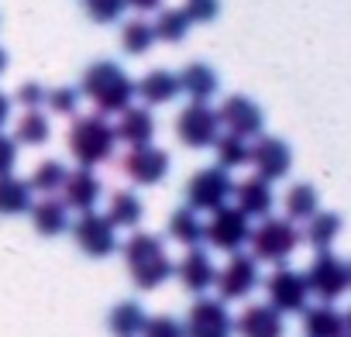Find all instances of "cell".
I'll return each instance as SVG.
<instances>
[{
  "label": "cell",
  "mask_w": 351,
  "mask_h": 337,
  "mask_svg": "<svg viewBox=\"0 0 351 337\" xmlns=\"http://www.w3.org/2000/svg\"><path fill=\"white\" fill-rule=\"evenodd\" d=\"M66 145H69V155L83 168H93V165H104L107 158H114L117 134H114V124L104 114H83L69 124Z\"/></svg>",
  "instance_id": "3"
},
{
  "label": "cell",
  "mask_w": 351,
  "mask_h": 337,
  "mask_svg": "<svg viewBox=\"0 0 351 337\" xmlns=\"http://www.w3.org/2000/svg\"><path fill=\"white\" fill-rule=\"evenodd\" d=\"M176 79H180V93H186L193 103H207L217 93V86H221L217 73L207 62H190Z\"/></svg>",
  "instance_id": "23"
},
{
  "label": "cell",
  "mask_w": 351,
  "mask_h": 337,
  "mask_svg": "<svg viewBox=\"0 0 351 337\" xmlns=\"http://www.w3.org/2000/svg\"><path fill=\"white\" fill-rule=\"evenodd\" d=\"M52 134V124L42 110H25L21 121L14 124V145H28V148H38L45 145Z\"/></svg>",
  "instance_id": "32"
},
{
  "label": "cell",
  "mask_w": 351,
  "mask_h": 337,
  "mask_svg": "<svg viewBox=\"0 0 351 337\" xmlns=\"http://www.w3.org/2000/svg\"><path fill=\"white\" fill-rule=\"evenodd\" d=\"M73 241L80 245L83 255L90 258H107L117 251V227L107 221V214H97V210H86L76 217L73 224Z\"/></svg>",
  "instance_id": "9"
},
{
  "label": "cell",
  "mask_w": 351,
  "mask_h": 337,
  "mask_svg": "<svg viewBox=\"0 0 351 337\" xmlns=\"http://www.w3.org/2000/svg\"><path fill=\"white\" fill-rule=\"evenodd\" d=\"M4 69H8V52L0 49V76H4Z\"/></svg>",
  "instance_id": "44"
},
{
  "label": "cell",
  "mask_w": 351,
  "mask_h": 337,
  "mask_svg": "<svg viewBox=\"0 0 351 337\" xmlns=\"http://www.w3.org/2000/svg\"><path fill=\"white\" fill-rule=\"evenodd\" d=\"M124 4H131L134 11H158L162 0H124Z\"/></svg>",
  "instance_id": "42"
},
{
  "label": "cell",
  "mask_w": 351,
  "mask_h": 337,
  "mask_svg": "<svg viewBox=\"0 0 351 337\" xmlns=\"http://www.w3.org/2000/svg\"><path fill=\"white\" fill-rule=\"evenodd\" d=\"M141 217H145V207H141V200L131 193V190H117L114 197H110V203H107V221L114 224V227H138L141 224Z\"/></svg>",
  "instance_id": "30"
},
{
  "label": "cell",
  "mask_w": 351,
  "mask_h": 337,
  "mask_svg": "<svg viewBox=\"0 0 351 337\" xmlns=\"http://www.w3.org/2000/svg\"><path fill=\"white\" fill-rule=\"evenodd\" d=\"M234 330L241 337H282L286 334V320L279 310H272L269 303H252L241 310V316L234 320Z\"/></svg>",
  "instance_id": "17"
},
{
  "label": "cell",
  "mask_w": 351,
  "mask_h": 337,
  "mask_svg": "<svg viewBox=\"0 0 351 337\" xmlns=\"http://www.w3.org/2000/svg\"><path fill=\"white\" fill-rule=\"evenodd\" d=\"M169 238L180 241L183 248H200V241H204V221H200V214L190 210V207L172 210V217H169Z\"/></svg>",
  "instance_id": "27"
},
{
  "label": "cell",
  "mask_w": 351,
  "mask_h": 337,
  "mask_svg": "<svg viewBox=\"0 0 351 337\" xmlns=\"http://www.w3.org/2000/svg\"><path fill=\"white\" fill-rule=\"evenodd\" d=\"M341 227H344V221H341V214H334V210H317L310 221H306V231H303V241L306 245H313L317 251H327L334 241H337V234H341Z\"/></svg>",
  "instance_id": "26"
},
{
  "label": "cell",
  "mask_w": 351,
  "mask_h": 337,
  "mask_svg": "<svg viewBox=\"0 0 351 337\" xmlns=\"http://www.w3.org/2000/svg\"><path fill=\"white\" fill-rule=\"evenodd\" d=\"M183 14L190 18V25H210L221 14V0H186Z\"/></svg>",
  "instance_id": "38"
},
{
  "label": "cell",
  "mask_w": 351,
  "mask_h": 337,
  "mask_svg": "<svg viewBox=\"0 0 351 337\" xmlns=\"http://www.w3.org/2000/svg\"><path fill=\"white\" fill-rule=\"evenodd\" d=\"M258 262L252 258V255H245V251H234L231 255V262L217 272V279H214V286H217V292H221V299L228 303V299H245V296H252L255 289H258Z\"/></svg>",
  "instance_id": "14"
},
{
  "label": "cell",
  "mask_w": 351,
  "mask_h": 337,
  "mask_svg": "<svg viewBox=\"0 0 351 337\" xmlns=\"http://www.w3.org/2000/svg\"><path fill=\"white\" fill-rule=\"evenodd\" d=\"M14 100H18L25 110H38V107L45 103V86H42V83H21L18 93H14Z\"/></svg>",
  "instance_id": "40"
},
{
  "label": "cell",
  "mask_w": 351,
  "mask_h": 337,
  "mask_svg": "<svg viewBox=\"0 0 351 337\" xmlns=\"http://www.w3.org/2000/svg\"><path fill=\"white\" fill-rule=\"evenodd\" d=\"M45 103H49L52 114L69 117V114H76V107H80V90H76V86H56V90H45Z\"/></svg>",
  "instance_id": "37"
},
{
  "label": "cell",
  "mask_w": 351,
  "mask_h": 337,
  "mask_svg": "<svg viewBox=\"0 0 351 337\" xmlns=\"http://www.w3.org/2000/svg\"><path fill=\"white\" fill-rule=\"evenodd\" d=\"M231 190H234V179L228 176V168L207 165L200 173H193V179L186 183V207L197 214H214V210L228 207Z\"/></svg>",
  "instance_id": "6"
},
{
  "label": "cell",
  "mask_w": 351,
  "mask_h": 337,
  "mask_svg": "<svg viewBox=\"0 0 351 337\" xmlns=\"http://www.w3.org/2000/svg\"><path fill=\"white\" fill-rule=\"evenodd\" d=\"M248 234H252V224L248 217L238 210V207H221L214 210L210 224H204V241L217 251H241V245H248Z\"/></svg>",
  "instance_id": "12"
},
{
  "label": "cell",
  "mask_w": 351,
  "mask_h": 337,
  "mask_svg": "<svg viewBox=\"0 0 351 337\" xmlns=\"http://www.w3.org/2000/svg\"><path fill=\"white\" fill-rule=\"evenodd\" d=\"M214 151H217V165L228 168V173H231V168L248 165V141L238 138V134H217Z\"/></svg>",
  "instance_id": "35"
},
{
  "label": "cell",
  "mask_w": 351,
  "mask_h": 337,
  "mask_svg": "<svg viewBox=\"0 0 351 337\" xmlns=\"http://www.w3.org/2000/svg\"><path fill=\"white\" fill-rule=\"evenodd\" d=\"M217 121H221V127H228V134H238V138H245V141H248V138H258L262 127H265L262 107H258L252 97H241V93H234V97H228V100L221 103Z\"/></svg>",
  "instance_id": "15"
},
{
  "label": "cell",
  "mask_w": 351,
  "mask_h": 337,
  "mask_svg": "<svg viewBox=\"0 0 351 337\" xmlns=\"http://www.w3.org/2000/svg\"><path fill=\"white\" fill-rule=\"evenodd\" d=\"M28 214H32L35 231L45 234V238H56V234L69 231V207L62 200H56V197H42L38 203L28 207Z\"/></svg>",
  "instance_id": "24"
},
{
  "label": "cell",
  "mask_w": 351,
  "mask_h": 337,
  "mask_svg": "<svg viewBox=\"0 0 351 337\" xmlns=\"http://www.w3.org/2000/svg\"><path fill=\"white\" fill-rule=\"evenodd\" d=\"M265 292H269V306L279 310L282 316L286 313H303L306 310V299H310V289H306L303 272H296L289 265H279L265 279Z\"/></svg>",
  "instance_id": "13"
},
{
  "label": "cell",
  "mask_w": 351,
  "mask_h": 337,
  "mask_svg": "<svg viewBox=\"0 0 351 337\" xmlns=\"http://www.w3.org/2000/svg\"><path fill=\"white\" fill-rule=\"evenodd\" d=\"M66 173H69V168H66L59 158H45V162H38V168L32 173L28 186H32V190H38V193H45V197H52V193H59V190H62Z\"/></svg>",
  "instance_id": "33"
},
{
  "label": "cell",
  "mask_w": 351,
  "mask_h": 337,
  "mask_svg": "<svg viewBox=\"0 0 351 337\" xmlns=\"http://www.w3.org/2000/svg\"><path fill=\"white\" fill-rule=\"evenodd\" d=\"M134 97H141L145 107H162V103L180 97V79H176V73H169V69H148L134 83Z\"/></svg>",
  "instance_id": "21"
},
{
  "label": "cell",
  "mask_w": 351,
  "mask_h": 337,
  "mask_svg": "<svg viewBox=\"0 0 351 337\" xmlns=\"http://www.w3.org/2000/svg\"><path fill=\"white\" fill-rule=\"evenodd\" d=\"M217 134H221V121L210 103H186L176 114V138L186 148H210Z\"/></svg>",
  "instance_id": "8"
},
{
  "label": "cell",
  "mask_w": 351,
  "mask_h": 337,
  "mask_svg": "<svg viewBox=\"0 0 351 337\" xmlns=\"http://www.w3.org/2000/svg\"><path fill=\"white\" fill-rule=\"evenodd\" d=\"M145 320H148V316H145V306L134 303V299H124V303H117V306L110 310L107 327H110L114 337H138L141 327H145Z\"/></svg>",
  "instance_id": "28"
},
{
  "label": "cell",
  "mask_w": 351,
  "mask_h": 337,
  "mask_svg": "<svg viewBox=\"0 0 351 337\" xmlns=\"http://www.w3.org/2000/svg\"><path fill=\"white\" fill-rule=\"evenodd\" d=\"M248 165H255V176L265 183L286 179L289 168H293V151L282 138L272 134H258L255 145H248Z\"/></svg>",
  "instance_id": "11"
},
{
  "label": "cell",
  "mask_w": 351,
  "mask_h": 337,
  "mask_svg": "<svg viewBox=\"0 0 351 337\" xmlns=\"http://www.w3.org/2000/svg\"><path fill=\"white\" fill-rule=\"evenodd\" d=\"M303 234L293 221L286 217H262L258 227H252L248 234V245H252V258L255 262H269V265H286L289 255L300 248Z\"/></svg>",
  "instance_id": "4"
},
{
  "label": "cell",
  "mask_w": 351,
  "mask_h": 337,
  "mask_svg": "<svg viewBox=\"0 0 351 337\" xmlns=\"http://www.w3.org/2000/svg\"><path fill=\"white\" fill-rule=\"evenodd\" d=\"M141 337H183V323L176 320V316H152V320H145V327H141Z\"/></svg>",
  "instance_id": "39"
},
{
  "label": "cell",
  "mask_w": 351,
  "mask_h": 337,
  "mask_svg": "<svg viewBox=\"0 0 351 337\" xmlns=\"http://www.w3.org/2000/svg\"><path fill=\"white\" fill-rule=\"evenodd\" d=\"M83 8H86L90 21H97V25H114L128 11L124 0H83Z\"/></svg>",
  "instance_id": "36"
},
{
  "label": "cell",
  "mask_w": 351,
  "mask_h": 337,
  "mask_svg": "<svg viewBox=\"0 0 351 337\" xmlns=\"http://www.w3.org/2000/svg\"><path fill=\"white\" fill-rule=\"evenodd\" d=\"M303 334L306 337H344L348 334V320L334 303H320V306H306L303 310Z\"/></svg>",
  "instance_id": "22"
},
{
  "label": "cell",
  "mask_w": 351,
  "mask_h": 337,
  "mask_svg": "<svg viewBox=\"0 0 351 337\" xmlns=\"http://www.w3.org/2000/svg\"><path fill=\"white\" fill-rule=\"evenodd\" d=\"M169 151L158 148V145H138V148H128V155L121 158V173L134 183V186H155L169 176Z\"/></svg>",
  "instance_id": "10"
},
{
  "label": "cell",
  "mask_w": 351,
  "mask_h": 337,
  "mask_svg": "<svg viewBox=\"0 0 351 337\" xmlns=\"http://www.w3.org/2000/svg\"><path fill=\"white\" fill-rule=\"evenodd\" d=\"M152 45H155L152 21H145V18H131V21H124V28H121V49H124L128 55H145Z\"/></svg>",
  "instance_id": "34"
},
{
  "label": "cell",
  "mask_w": 351,
  "mask_h": 337,
  "mask_svg": "<svg viewBox=\"0 0 351 337\" xmlns=\"http://www.w3.org/2000/svg\"><path fill=\"white\" fill-rule=\"evenodd\" d=\"M282 207H286V221L300 224V221H310V217L320 210V197H317V190H313L310 183H296V186L286 190Z\"/></svg>",
  "instance_id": "29"
},
{
  "label": "cell",
  "mask_w": 351,
  "mask_h": 337,
  "mask_svg": "<svg viewBox=\"0 0 351 337\" xmlns=\"http://www.w3.org/2000/svg\"><path fill=\"white\" fill-rule=\"evenodd\" d=\"M234 334V316L228 313L224 299L200 296L183 323V337H231Z\"/></svg>",
  "instance_id": "7"
},
{
  "label": "cell",
  "mask_w": 351,
  "mask_h": 337,
  "mask_svg": "<svg viewBox=\"0 0 351 337\" xmlns=\"http://www.w3.org/2000/svg\"><path fill=\"white\" fill-rule=\"evenodd\" d=\"M114 134L128 148L152 145V138H155V117H152V110L148 107H124L121 110V121L114 124Z\"/></svg>",
  "instance_id": "20"
},
{
  "label": "cell",
  "mask_w": 351,
  "mask_h": 337,
  "mask_svg": "<svg viewBox=\"0 0 351 337\" xmlns=\"http://www.w3.org/2000/svg\"><path fill=\"white\" fill-rule=\"evenodd\" d=\"M80 97H86L97 114H121L124 107H131L134 100V79L110 59L104 62H93L86 73H83V83H80Z\"/></svg>",
  "instance_id": "1"
},
{
  "label": "cell",
  "mask_w": 351,
  "mask_h": 337,
  "mask_svg": "<svg viewBox=\"0 0 351 337\" xmlns=\"http://www.w3.org/2000/svg\"><path fill=\"white\" fill-rule=\"evenodd\" d=\"M306 279V289L310 296H320V303H334L348 292L351 286V269L344 258H337L330 248L327 251H317V258L310 262V269L303 272Z\"/></svg>",
  "instance_id": "5"
},
{
  "label": "cell",
  "mask_w": 351,
  "mask_h": 337,
  "mask_svg": "<svg viewBox=\"0 0 351 337\" xmlns=\"http://www.w3.org/2000/svg\"><path fill=\"white\" fill-rule=\"evenodd\" d=\"M14 165H18V145H14L11 134L0 131V176L14 173Z\"/></svg>",
  "instance_id": "41"
},
{
  "label": "cell",
  "mask_w": 351,
  "mask_h": 337,
  "mask_svg": "<svg viewBox=\"0 0 351 337\" xmlns=\"http://www.w3.org/2000/svg\"><path fill=\"white\" fill-rule=\"evenodd\" d=\"M231 197H234L238 210H241L248 221H252V217H258V221H262V217H269V214H272V203H276L272 183H265V179H258V176L234 183Z\"/></svg>",
  "instance_id": "19"
},
{
  "label": "cell",
  "mask_w": 351,
  "mask_h": 337,
  "mask_svg": "<svg viewBox=\"0 0 351 337\" xmlns=\"http://www.w3.org/2000/svg\"><path fill=\"white\" fill-rule=\"evenodd\" d=\"M8 121H11V97L0 90V127H4Z\"/></svg>",
  "instance_id": "43"
},
{
  "label": "cell",
  "mask_w": 351,
  "mask_h": 337,
  "mask_svg": "<svg viewBox=\"0 0 351 337\" xmlns=\"http://www.w3.org/2000/svg\"><path fill=\"white\" fill-rule=\"evenodd\" d=\"M344 337H348V334H344Z\"/></svg>",
  "instance_id": "45"
},
{
  "label": "cell",
  "mask_w": 351,
  "mask_h": 337,
  "mask_svg": "<svg viewBox=\"0 0 351 337\" xmlns=\"http://www.w3.org/2000/svg\"><path fill=\"white\" fill-rule=\"evenodd\" d=\"M152 35H155L158 42L176 45V42H183V38L190 35V18L183 14V8H162L158 18L152 21Z\"/></svg>",
  "instance_id": "31"
},
{
  "label": "cell",
  "mask_w": 351,
  "mask_h": 337,
  "mask_svg": "<svg viewBox=\"0 0 351 337\" xmlns=\"http://www.w3.org/2000/svg\"><path fill=\"white\" fill-rule=\"evenodd\" d=\"M100 193H104V186H100V179H97L93 168H83V165H80L76 173H66V183H62V203H66L69 210H76V214L97 210Z\"/></svg>",
  "instance_id": "16"
},
{
  "label": "cell",
  "mask_w": 351,
  "mask_h": 337,
  "mask_svg": "<svg viewBox=\"0 0 351 337\" xmlns=\"http://www.w3.org/2000/svg\"><path fill=\"white\" fill-rule=\"evenodd\" d=\"M172 275H180L183 289H190V292L204 296L207 289H214L217 269H214V258H210L204 248H190V251L183 255V262L176 265V272H172Z\"/></svg>",
  "instance_id": "18"
},
{
  "label": "cell",
  "mask_w": 351,
  "mask_h": 337,
  "mask_svg": "<svg viewBox=\"0 0 351 337\" xmlns=\"http://www.w3.org/2000/svg\"><path fill=\"white\" fill-rule=\"evenodd\" d=\"M32 186L28 179H18L14 173L0 176V217H18V214H28V207L35 203L32 200Z\"/></svg>",
  "instance_id": "25"
},
{
  "label": "cell",
  "mask_w": 351,
  "mask_h": 337,
  "mask_svg": "<svg viewBox=\"0 0 351 337\" xmlns=\"http://www.w3.org/2000/svg\"><path fill=\"white\" fill-rule=\"evenodd\" d=\"M124 262H128V272L134 279L138 289H158L162 282L172 279L176 272V262L169 258L165 251V241L148 234V231H134L128 241H124Z\"/></svg>",
  "instance_id": "2"
}]
</instances>
